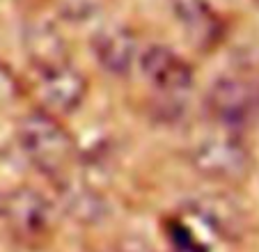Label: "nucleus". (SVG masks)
<instances>
[{"mask_svg": "<svg viewBox=\"0 0 259 252\" xmlns=\"http://www.w3.org/2000/svg\"><path fill=\"white\" fill-rule=\"evenodd\" d=\"M254 3H257V5H259V0H254Z\"/></svg>", "mask_w": 259, "mask_h": 252, "instance_id": "obj_14", "label": "nucleus"}, {"mask_svg": "<svg viewBox=\"0 0 259 252\" xmlns=\"http://www.w3.org/2000/svg\"><path fill=\"white\" fill-rule=\"evenodd\" d=\"M172 14L200 49H211L223 39L225 25L209 0H172Z\"/></svg>", "mask_w": 259, "mask_h": 252, "instance_id": "obj_9", "label": "nucleus"}, {"mask_svg": "<svg viewBox=\"0 0 259 252\" xmlns=\"http://www.w3.org/2000/svg\"><path fill=\"white\" fill-rule=\"evenodd\" d=\"M206 110L225 131H248L259 126V80L250 76H223L209 88Z\"/></svg>", "mask_w": 259, "mask_h": 252, "instance_id": "obj_2", "label": "nucleus"}, {"mask_svg": "<svg viewBox=\"0 0 259 252\" xmlns=\"http://www.w3.org/2000/svg\"><path fill=\"white\" fill-rule=\"evenodd\" d=\"M92 53L103 71H108L110 76H126L136 60L140 58L138 37L128 28L110 25L94 34Z\"/></svg>", "mask_w": 259, "mask_h": 252, "instance_id": "obj_7", "label": "nucleus"}, {"mask_svg": "<svg viewBox=\"0 0 259 252\" xmlns=\"http://www.w3.org/2000/svg\"><path fill=\"white\" fill-rule=\"evenodd\" d=\"M19 149L39 172L62 177L76 158V142L58 117L44 110L28 112L16 124Z\"/></svg>", "mask_w": 259, "mask_h": 252, "instance_id": "obj_1", "label": "nucleus"}, {"mask_svg": "<svg viewBox=\"0 0 259 252\" xmlns=\"http://www.w3.org/2000/svg\"><path fill=\"white\" fill-rule=\"evenodd\" d=\"M10 234L23 245H39L55 225L53 204L34 188H16L5 195L3 211Z\"/></svg>", "mask_w": 259, "mask_h": 252, "instance_id": "obj_4", "label": "nucleus"}, {"mask_svg": "<svg viewBox=\"0 0 259 252\" xmlns=\"http://www.w3.org/2000/svg\"><path fill=\"white\" fill-rule=\"evenodd\" d=\"M138 60H140L142 76L158 92L181 94L188 92L195 82V71H193L191 62H186L177 51L163 44L149 46L147 51H142Z\"/></svg>", "mask_w": 259, "mask_h": 252, "instance_id": "obj_6", "label": "nucleus"}, {"mask_svg": "<svg viewBox=\"0 0 259 252\" xmlns=\"http://www.w3.org/2000/svg\"><path fill=\"white\" fill-rule=\"evenodd\" d=\"M23 46L32 62L34 71L69 62V44L58 25L49 19H34L25 23L23 30Z\"/></svg>", "mask_w": 259, "mask_h": 252, "instance_id": "obj_8", "label": "nucleus"}, {"mask_svg": "<svg viewBox=\"0 0 259 252\" xmlns=\"http://www.w3.org/2000/svg\"><path fill=\"white\" fill-rule=\"evenodd\" d=\"M5 195L7 193H0V220H3V211H5Z\"/></svg>", "mask_w": 259, "mask_h": 252, "instance_id": "obj_13", "label": "nucleus"}, {"mask_svg": "<svg viewBox=\"0 0 259 252\" xmlns=\"http://www.w3.org/2000/svg\"><path fill=\"white\" fill-rule=\"evenodd\" d=\"M21 97V82L7 64L0 62V108L14 103Z\"/></svg>", "mask_w": 259, "mask_h": 252, "instance_id": "obj_11", "label": "nucleus"}, {"mask_svg": "<svg viewBox=\"0 0 259 252\" xmlns=\"http://www.w3.org/2000/svg\"><path fill=\"white\" fill-rule=\"evenodd\" d=\"M115 252H156V250L142 238H126V241H122L115 247Z\"/></svg>", "mask_w": 259, "mask_h": 252, "instance_id": "obj_12", "label": "nucleus"}, {"mask_svg": "<svg viewBox=\"0 0 259 252\" xmlns=\"http://www.w3.org/2000/svg\"><path fill=\"white\" fill-rule=\"evenodd\" d=\"M64 204L78 220H97L103 214V199L94 190L88 188H71L64 190Z\"/></svg>", "mask_w": 259, "mask_h": 252, "instance_id": "obj_10", "label": "nucleus"}, {"mask_svg": "<svg viewBox=\"0 0 259 252\" xmlns=\"http://www.w3.org/2000/svg\"><path fill=\"white\" fill-rule=\"evenodd\" d=\"M191 165L206 179L236 184L243 181L252 170V154L245 147L241 133L223 129L193 147Z\"/></svg>", "mask_w": 259, "mask_h": 252, "instance_id": "obj_3", "label": "nucleus"}, {"mask_svg": "<svg viewBox=\"0 0 259 252\" xmlns=\"http://www.w3.org/2000/svg\"><path fill=\"white\" fill-rule=\"evenodd\" d=\"M34 97L41 106L39 110L53 117L69 115L83 106L88 97V80L71 62L41 69L34 80Z\"/></svg>", "mask_w": 259, "mask_h": 252, "instance_id": "obj_5", "label": "nucleus"}]
</instances>
